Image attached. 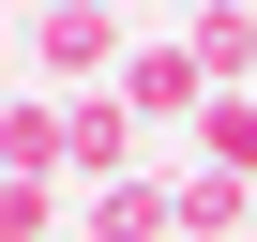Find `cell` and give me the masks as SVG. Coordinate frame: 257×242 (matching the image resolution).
<instances>
[{"instance_id":"obj_2","label":"cell","mask_w":257,"mask_h":242,"mask_svg":"<svg viewBox=\"0 0 257 242\" xmlns=\"http://www.w3.org/2000/svg\"><path fill=\"white\" fill-rule=\"evenodd\" d=\"M137 167H167L137 137V106H121V91H61V182L91 197V182H137Z\"/></svg>"},{"instance_id":"obj_3","label":"cell","mask_w":257,"mask_h":242,"mask_svg":"<svg viewBox=\"0 0 257 242\" xmlns=\"http://www.w3.org/2000/svg\"><path fill=\"white\" fill-rule=\"evenodd\" d=\"M106 91L137 106V137H167V121H197V106H212V76H197V46H182V31H137Z\"/></svg>"},{"instance_id":"obj_1","label":"cell","mask_w":257,"mask_h":242,"mask_svg":"<svg viewBox=\"0 0 257 242\" xmlns=\"http://www.w3.org/2000/svg\"><path fill=\"white\" fill-rule=\"evenodd\" d=\"M121 0H31V91H106L121 76Z\"/></svg>"},{"instance_id":"obj_4","label":"cell","mask_w":257,"mask_h":242,"mask_svg":"<svg viewBox=\"0 0 257 242\" xmlns=\"http://www.w3.org/2000/svg\"><path fill=\"white\" fill-rule=\"evenodd\" d=\"M76 242H182V212H167V167H137V182H91V197H76Z\"/></svg>"},{"instance_id":"obj_6","label":"cell","mask_w":257,"mask_h":242,"mask_svg":"<svg viewBox=\"0 0 257 242\" xmlns=\"http://www.w3.org/2000/svg\"><path fill=\"white\" fill-rule=\"evenodd\" d=\"M182 46H197V76H212V91H257V0H212V16H182Z\"/></svg>"},{"instance_id":"obj_5","label":"cell","mask_w":257,"mask_h":242,"mask_svg":"<svg viewBox=\"0 0 257 242\" xmlns=\"http://www.w3.org/2000/svg\"><path fill=\"white\" fill-rule=\"evenodd\" d=\"M167 212H182V242H242V227H257V182H227V167L182 152V167H167Z\"/></svg>"},{"instance_id":"obj_7","label":"cell","mask_w":257,"mask_h":242,"mask_svg":"<svg viewBox=\"0 0 257 242\" xmlns=\"http://www.w3.org/2000/svg\"><path fill=\"white\" fill-rule=\"evenodd\" d=\"M197 167L257 182V91H212V106H197Z\"/></svg>"}]
</instances>
